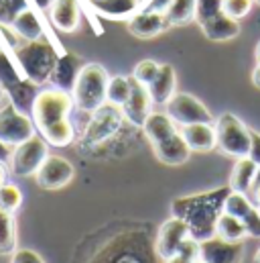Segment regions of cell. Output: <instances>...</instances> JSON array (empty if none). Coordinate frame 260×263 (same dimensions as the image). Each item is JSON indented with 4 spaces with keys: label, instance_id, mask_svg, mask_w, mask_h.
Segmentation results:
<instances>
[{
    "label": "cell",
    "instance_id": "obj_47",
    "mask_svg": "<svg viewBox=\"0 0 260 263\" xmlns=\"http://www.w3.org/2000/svg\"><path fill=\"white\" fill-rule=\"evenodd\" d=\"M195 263H205V261H203V259H197V261H195Z\"/></svg>",
    "mask_w": 260,
    "mask_h": 263
},
{
    "label": "cell",
    "instance_id": "obj_11",
    "mask_svg": "<svg viewBox=\"0 0 260 263\" xmlns=\"http://www.w3.org/2000/svg\"><path fill=\"white\" fill-rule=\"evenodd\" d=\"M242 255V241H226L218 235L199 241V259H203L205 263H240Z\"/></svg>",
    "mask_w": 260,
    "mask_h": 263
},
{
    "label": "cell",
    "instance_id": "obj_2",
    "mask_svg": "<svg viewBox=\"0 0 260 263\" xmlns=\"http://www.w3.org/2000/svg\"><path fill=\"white\" fill-rule=\"evenodd\" d=\"M228 188H218L213 192L205 194H195V196H185L173 200V216L181 218L189 227V237L199 241H205L215 235V224L220 214L224 212V202L230 194Z\"/></svg>",
    "mask_w": 260,
    "mask_h": 263
},
{
    "label": "cell",
    "instance_id": "obj_30",
    "mask_svg": "<svg viewBox=\"0 0 260 263\" xmlns=\"http://www.w3.org/2000/svg\"><path fill=\"white\" fill-rule=\"evenodd\" d=\"M197 259H199V243L191 237H187L183 245L179 247V251L163 263H195Z\"/></svg>",
    "mask_w": 260,
    "mask_h": 263
},
{
    "label": "cell",
    "instance_id": "obj_49",
    "mask_svg": "<svg viewBox=\"0 0 260 263\" xmlns=\"http://www.w3.org/2000/svg\"><path fill=\"white\" fill-rule=\"evenodd\" d=\"M0 39H2V35H0ZM0 49H2V47H0Z\"/></svg>",
    "mask_w": 260,
    "mask_h": 263
},
{
    "label": "cell",
    "instance_id": "obj_39",
    "mask_svg": "<svg viewBox=\"0 0 260 263\" xmlns=\"http://www.w3.org/2000/svg\"><path fill=\"white\" fill-rule=\"evenodd\" d=\"M33 2H35L41 10H45V8H49V6H51V2H53V0H33Z\"/></svg>",
    "mask_w": 260,
    "mask_h": 263
},
{
    "label": "cell",
    "instance_id": "obj_15",
    "mask_svg": "<svg viewBox=\"0 0 260 263\" xmlns=\"http://www.w3.org/2000/svg\"><path fill=\"white\" fill-rule=\"evenodd\" d=\"M153 149H155L157 159L163 161V163H167V165H181V163H185V161L189 159V155H191V149H189V145L185 143L181 131H177L175 135H171L169 139H165V141L153 145Z\"/></svg>",
    "mask_w": 260,
    "mask_h": 263
},
{
    "label": "cell",
    "instance_id": "obj_26",
    "mask_svg": "<svg viewBox=\"0 0 260 263\" xmlns=\"http://www.w3.org/2000/svg\"><path fill=\"white\" fill-rule=\"evenodd\" d=\"M197 0H171V6L167 8V18L171 25H187L195 18Z\"/></svg>",
    "mask_w": 260,
    "mask_h": 263
},
{
    "label": "cell",
    "instance_id": "obj_34",
    "mask_svg": "<svg viewBox=\"0 0 260 263\" xmlns=\"http://www.w3.org/2000/svg\"><path fill=\"white\" fill-rule=\"evenodd\" d=\"M10 263H45L41 259V255L33 249H18L12 253V259Z\"/></svg>",
    "mask_w": 260,
    "mask_h": 263
},
{
    "label": "cell",
    "instance_id": "obj_5",
    "mask_svg": "<svg viewBox=\"0 0 260 263\" xmlns=\"http://www.w3.org/2000/svg\"><path fill=\"white\" fill-rule=\"evenodd\" d=\"M195 21L209 41H230L240 33L238 21L222 10V0H197Z\"/></svg>",
    "mask_w": 260,
    "mask_h": 263
},
{
    "label": "cell",
    "instance_id": "obj_28",
    "mask_svg": "<svg viewBox=\"0 0 260 263\" xmlns=\"http://www.w3.org/2000/svg\"><path fill=\"white\" fill-rule=\"evenodd\" d=\"M25 78L16 71V67L14 64L8 60V55L0 49V86L4 88V92H8V90H12L16 84H20Z\"/></svg>",
    "mask_w": 260,
    "mask_h": 263
},
{
    "label": "cell",
    "instance_id": "obj_21",
    "mask_svg": "<svg viewBox=\"0 0 260 263\" xmlns=\"http://www.w3.org/2000/svg\"><path fill=\"white\" fill-rule=\"evenodd\" d=\"M256 163L250 159V157H240L234 165V172H232V178H230V190L232 192H242V194H248L250 188H252V180H254V174H256Z\"/></svg>",
    "mask_w": 260,
    "mask_h": 263
},
{
    "label": "cell",
    "instance_id": "obj_17",
    "mask_svg": "<svg viewBox=\"0 0 260 263\" xmlns=\"http://www.w3.org/2000/svg\"><path fill=\"white\" fill-rule=\"evenodd\" d=\"M181 135L185 143L189 145L191 151H211L218 147V137H215V127L211 123H195V125H185L181 127Z\"/></svg>",
    "mask_w": 260,
    "mask_h": 263
},
{
    "label": "cell",
    "instance_id": "obj_35",
    "mask_svg": "<svg viewBox=\"0 0 260 263\" xmlns=\"http://www.w3.org/2000/svg\"><path fill=\"white\" fill-rule=\"evenodd\" d=\"M248 157L260 165V133L252 131L250 129V151H248Z\"/></svg>",
    "mask_w": 260,
    "mask_h": 263
},
{
    "label": "cell",
    "instance_id": "obj_6",
    "mask_svg": "<svg viewBox=\"0 0 260 263\" xmlns=\"http://www.w3.org/2000/svg\"><path fill=\"white\" fill-rule=\"evenodd\" d=\"M218 147L230 157H248L250 151V129L232 112H224L215 121Z\"/></svg>",
    "mask_w": 260,
    "mask_h": 263
},
{
    "label": "cell",
    "instance_id": "obj_23",
    "mask_svg": "<svg viewBox=\"0 0 260 263\" xmlns=\"http://www.w3.org/2000/svg\"><path fill=\"white\" fill-rule=\"evenodd\" d=\"M94 10L106 18L122 21L130 14H136V0H94Z\"/></svg>",
    "mask_w": 260,
    "mask_h": 263
},
{
    "label": "cell",
    "instance_id": "obj_44",
    "mask_svg": "<svg viewBox=\"0 0 260 263\" xmlns=\"http://www.w3.org/2000/svg\"><path fill=\"white\" fill-rule=\"evenodd\" d=\"M256 64L260 66V43H258V47H256Z\"/></svg>",
    "mask_w": 260,
    "mask_h": 263
},
{
    "label": "cell",
    "instance_id": "obj_14",
    "mask_svg": "<svg viewBox=\"0 0 260 263\" xmlns=\"http://www.w3.org/2000/svg\"><path fill=\"white\" fill-rule=\"evenodd\" d=\"M169 27H171V23L165 12L140 10V12L132 14L128 21V31L138 39H153V37L161 35L163 31H167Z\"/></svg>",
    "mask_w": 260,
    "mask_h": 263
},
{
    "label": "cell",
    "instance_id": "obj_18",
    "mask_svg": "<svg viewBox=\"0 0 260 263\" xmlns=\"http://www.w3.org/2000/svg\"><path fill=\"white\" fill-rule=\"evenodd\" d=\"M49 16L59 31L73 33L79 25V4L77 0H53L49 6Z\"/></svg>",
    "mask_w": 260,
    "mask_h": 263
},
{
    "label": "cell",
    "instance_id": "obj_27",
    "mask_svg": "<svg viewBox=\"0 0 260 263\" xmlns=\"http://www.w3.org/2000/svg\"><path fill=\"white\" fill-rule=\"evenodd\" d=\"M130 96V82L124 76H114L108 82V92H106V100L114 106H124V102Z\"/></svg>",
    "mask_w": 260,
    "mask_h": 263
},
{
    "label": "cell",
    "instance_id": "obj_22",
    "mask_svg": "<svg viewBox=\"0 0 260 263\" xmlns=\"http://www.w3.org/2000/svg\"><path fill=\"white\" fill-rule=\"evenodd\" d=\"M12 29L16 31V35L25 41H37V39H43V27H41V21L39 16L35 14V10L31 8H25L23 12H18V16L10 23Z\"/></svg>",
    "mask_w": 260,
    "mask_h": 263
},
{
    "label": "cell",
    "instance_id": "obj_8",
    "mask_svg": "<svg viewBox=\"0 0 260 263\" xmlns=\"http://www.w3.org/2000/svg\"><path fill=\"white\" fill-rule=\"evenodd\" d=\"M35 135V123L20 112L12 102L0 108V141L8 147H16Z\"/></svg>",
    "mask_w": 260,
    "mask_h": 263
},
{
    "label": "cell",
    "instance_id": "obj_13",
    "mask_svg": "<svg viewBox=\"0 0 260 263\" xmlns=\"http://www.w3.org/2000/svg\"><path fill=\"white\" fill-rule=\"evenodd\" d=\"M128 82H130V96L128 100L124 102L122 110H124V115H126V119H128L130 123L142 127L144 121L150 115V102L153 100H150V94H148V88L146 86H142L134 78H128Z\"/></svg>",
    "mask_w": 260,
    "mask_h": 263
},
{
    "label": "cell",
    "instance_id": "obj_19",
    "mask_svg": "<svg viewBox=\"0 0 260 263\" xmlns=\"http://www.w3.org/2000/svg\"><path fill=\"white\" fill-rule=\"evenodd\" d=\"M175 86H177V76L171 64H163L159 67L157 78L146 86L150 100L155 104H167L171 100V96L175 94Z\"/></svg>",
    "mask_w": 260,
    "mask_h": 263
},
{
    "label": "cell",
    "instance_id": "obj_4",
    "mask_svg": "<svg viewBox=\"0 0 260 263\" xmlns=\"http://www.w3.org/2000/svg\"><path fill=\"white\" fill-rule=\"evenodd\" d=\"M110 76L106 67L100 64H85L81 67L75 86H73V102L83 112H96L106 102Z\"/></svg>",
    "mask_w": 260,
    "mask_h": 263
},
{
    "label": "cell",
    "instance_id": "obj_46",
    "mask_svg": "<svg viewBox=\"0 0 260 263\" xmlns=\"http://www.w3.org/2000/svg\"><path fill=\"white\" fill-rule=\"evenodd\" d=\"M254 261L260 263V249H258V251H256V257H254Z\"/></svg>",
    "mask_w": 260,
    "mask_h": 263
},
{
    "label": "cell",
    "instance_id": "obj_16",
    "mask_svg": "<svg viewBox=\"0 0 260 263\" xmlns=\"http://www.w3.org/2000/svg\"><path fill=\"white\" fill-rule=\"evenodd\" d=\"M81 67L83 64L75 53H63V55H59L49 80L55 84V88H59L63 92H73V86H75V80H77Z\"/></svg>",
    "mask_w": 260,
    "mask_h": 263
},
{
    "label": "cell",
    "instance_id": "obj_50",
    "mask_svg": "<svg viewBox=\"0 0 260 263\" xmlns=\"http://www.w3.org/2000/svg\"><path fill=\"white\" fill-rule=\"evenodd\" d=\"M90 2H94V0H90Z\"/></svg>",
    "mask_w": 260,
    "mask_h": 263
},
{
    "label": "cell",
    "instance_id": "obj_12",
    "mask_svg": "<svg viewBox=\"0 0 260 263\" xmlns=\"http://www.w3.org/2000/svg\"><path fill=\"white\" fill-rule=\"evenodd\" d=\"M73 176H75L73 165L59 155H49L35 174L37 184L45 190H61L73 180Z\"/></svg>",
    "mask_w": 260,
    "mask_h": 263
},
{
    "label": "cell",
    "instance_id": "obj_40",
    "mask_svg": "<svg viewBox=\"0 0 260 263\" xmlns=\"http://www.w3.org/2000/svg\"><path fill=\"white\" fill-rule=\"evenodd\" d=\"M258 186H260V165L256 167V174H254V180H252V188H258Z\"/></svg>",
    "mask_w": 260,
    "mask_h": 263
},
{
    "label": "cell",
    "instance_id": "obj_3",
    "mask_svg": "<svg viewBox=\"0 0 260 263\" xmlns=\"http://www.w3.org/2000/svg\"><path fill=\"white\" fill-rule=\"evenodd\" d=\"M14 58L23 76L35 86H41L51 78L53 67L59 60L55 47L43 39L27 41L25 45H18L14 49Z\"/></svg>",
    "mask_w": 260,
    "mask_h": 263
},
{
    "label": "cell",
    "instance_id": "obj_24",
    "mask_svg": "<svg viewBox=\"0 0 260 263\" xmlns=\"http://www.w3.org/2000/svg\"><path fill=\"white\" fill-rule=\"evenodd\" d=\"M215 235L226 239V241H242L248 233H246V227L240 218H236L228 212H222L218 218V224H215Z\"/></svg>",
    "mask_w": 260,
    "mask_h": 263
},
{
    "label": "cell",
    "instance_id": "obj_37",
    "mask_svg": "<svg viewBox=\"0 0 260 263\" xmlns=\"http://www.w3.org/2000/svg\"><path fill=\"white\" fill-rule=\"evenodd\" d=\"M12 149H14V147H8L6 143H2V141H0V163H8V161H10Z\"/></svg>",
    "mask_w": 260,
    "mask_h": 263
},
{
    "label": "cell",
    "instance_id": "obj_33",
    "mask_svg": "<svg viewBox=\"0 0 260 263\" xmlns=\"http://www.w3.org/2000/svg\"><path fill=\"white\" fill-rule=\"evenodd\" d=\"M252 2L254 0H222V10L228 16H232V18L238 21V18H244L250 12Z\"/></svg>",
    "mask_w": 260,
    "mask_h": 263
},
{
    "label": "cell",
    "instance_id": "obj_32",
    "mask_svg": "<svg viewBox=\"0 0 260 263\" xmlns=\"http://www.w3.org/2000/svg\"><path fill=\"white\" fill-rule=\"evenodd\" d=\"M25 8H29L27 0H2L0 2V23H12L18 12H23Z\"/></svg>",
    "mask_w": 260,
    "mask_h": 263
},
{
    "label": "cell",
    "instance_id": "obj_31",
    "mask_svg": "<svg viewBox=\"0 0 260 263\" xmlns=\"http://www.w3.org/2000/svg\"><path fill=\"white\" fill-rule=\"evenodd\" d=\"M159 67L161 66H159L157 62H153V60H142V62H138V64H136L132 78H134L136 82H140L142 86H148V84L157 78Z\"/></svg>",
    "mask_w": 260,
    "mask_h": 263
},
{
    "label": "cell",
    "instance_id": "obj_29",
    "mask_svg": "<svg viewBox=\"0 0 260 263\" xmlns=\"http://www.w3.org/2000/svg\"><path fill=\"white\" fill-rule=\"evenodd\" d=\"M20 202H23V194H20L18 186L8 184V182L0 186V208L2 210L14 212V210H18Z\"/></svg>",
    "mask_w": 260,
    "mask_h": 263
},
{
    "label": "cell",
    "instance_id": "obj_42",
    "mask_svg": "<svg viewBox=\"0 0 260 263\" xmlns=\"http://www.w3.org/2000/svg\"><path fill=\"white\" fill-rule=\"evenodd\" d=\"M2 184H6V167H4V163H0V186Z\"/></svg>",
    "mask_w": 260,
    "mask_h": 263
},
{
    "label": "cell",
    "instance_id": "obj_36",
    "mask_svg": "<svg viewBox=\"0 0 260 263\" xmlns=\"http://www.w3.org/2000/svg\"><path fill=\"white\" fill-rule=\"evenodd\" d=\"M169 6H171V0H148L142 10H146V12H167Z\"/></svg>",
    "mask_w": 260,
    "mask_h": 263
},
{
    "label": "cell",
    "instance_id": "obj_10",
    "mask_svg": "<svg viewBox=\"0 0 260 263\" xmlns=\"http://www.w3.org/2000/svg\"><path fill=\"white\" fill-rule=\"evenodd\" d=\"M187 237H189V227H187L185 220H181L177 216L165 220L163 227L159 229V235H157V241H155L157 257L163 259V261L173 257Z\"/></svg>",
    "mask_w": 260,
    "mask_h": 263
},
{
    "label": "cell",
    "instance_id": "obj_7",
    "mask_svg": "<svg viewBox=\"0 0 260 263\" xmlns=\"http://www.w3.org/2000/svg\"><path fill=\"white\" fill-rule=\"evenodd\" d=\"M47 157H49L47 141L39 135H33L31 139H27L25 143H20L12 149V155H10V161H8L10 172L18 178L35 176Z\"/></svg>",
    "mask_w": 260,
    "mask_h": 263
},
{
    "label": "cell",
    "instance_id": "obj_1",
    "mask_svg": "<svg viewBox=\"0 0 260 263\" xmlns=\"http://www.w3.org/2000/svg\"><path fill=\"white\" fill-rule=\"evenodd\" d=\"M73 106V96L63 90H43L37 94L31 115L35 129H39L41 137L53 145L65 147L73 141V127L69 123V112Z\"/></svg>",
    "mask_w": 260,
    "mask_h": 263
},
{
    "label": "cell",
    "instance_id": "obj_43",
    "mask_svg": "<svg viewBox=\"0 0 260 263\" xmlns=\"http://www.w3.org/2000/svg\"><path fill=\"white\" fill-rule=\"evenodd\" d=\"M250 192H252V196H254V200H256V204L260 206V186L258 188H252Z\"/></svg>",
    "mask_w": 260,
    "mask_h": 263
},
{
    "label": "cell",
    "instance_id": "obj_38",
    "mask_svg": "<svg viewBox=\"0 0 260 263\" xmlns=\"http://www.w3.org/2000/svg\"><path fill=\"white\" fill-rule=\"evenodd\" d=\"M252 84H254L256 88H260V66H256L254 71H252Z\"/></svg>",
    "mask_w": 260,
    "mask_h": 263
},
{
    "label": "cell",
    "instance_id": "obj_25",
    "mask_svg": "<svg viewBox=\"0 0 260 263\" xmlns=\"http://www.w3.org/2000/svg\"><path fill=\"white\" fill-rule=\"evenodd\" d=\"M16 249V222L12 212L0 208V255L14 253Z\"/></svg>",
    "mask_w": 260,
    "mask_h": 263
},
{
    "label": "cell",
    "instance_id": "obj_45",
    "mask_svg": "<svg viewBox=\"0 0 260 263\" xmlns=\"http://www.w3.org/2000/svg\"><path fill=\"white\" fill-rule=\"evenodd\" d=\"M4 94H6V92H4V88H2V86H0V102H2V100H4Z\"/></svg>",
    "mask_w": 260,
    "mask_h": 263
},
{
    "label": "cell",
    "instance_id": "obj_48",
    "mask_svg": "<svg viewBox=\"0 0 260 263\" xmlns=\"http://www.w3.org/2000/svg\"><path fill=\"white\" fill-rule=\"evenodd\" d=\"M254 2H258V4H260V0H254Z\"/></svg>",
    "mask_w": 260,
    "mask_h": 263
},
{
    "label": "cell",
    "instance_id": "obj_51",
    "mask_svg": "<svg viewBox=\"0 0 260 263\" xmlns=\"http://www.w3.org/2000/svg\"><path fill=\"white\" fill-rule=\"evenodd\" d=\"M0 2H2V0H0Z\"/></svg>",
    "mask_w": 260,
    "mask_h": 263
},
{
    "label": "cell",
    "instance_id": "obj_41",
    "mask_svg": "<svg viewBox=\"0 0 260 263\" xmlns=\"http://www.w3.org/2000/svg\"><path fill=\"white\" fill-rule=\"evenodd\" d=\"M118 263H142V261H140V259H134V257H128V255L124 253V255L120 257V261H118Z\"/></svg>",
    "mask_w": 260,
    "mask_h": 263
},
{
    "label": "cell",
    "instance_id": "obj_20",
    "mask_svg": "<svg viewBox=\"0 0 260 263\" xmlns=\"http://www.w3.org/2000/svg\"><path fill=\"white\" fill-rule=\"evenodd\" d=\"M142 129H144V135L148 137L150 145H157V143L169 139L171 135H175L177 133V125L173 123V119L167 112L165 115L163 112H150L148 119L144 121Z\"/></svg>",
    "mask_w": 260,
    "mask_h": 263
},
{
    "label": "cell",
    "instance_id": "obj_9",
    "mask_svg": "<svg viewBox=\"0 0 260 263\" xmlns=\"http://www.w3.org/2000/svg\"><path fill=\"white\" fill-rule=\"evenodd\" d=\"M167 115L173 119L175 125L181 127L195 123H213L211 112L205 108V104L185 92H175L171 96V100L167 102Z\"/></svg>",
    "mask_w": 260,
    "mask_h": 263
}]
</instances>
